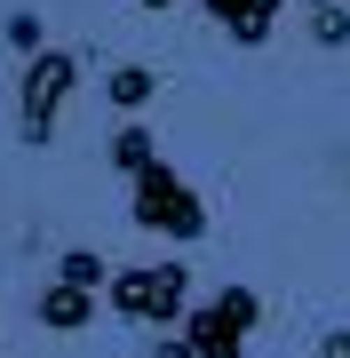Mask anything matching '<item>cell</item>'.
<instances>
[{
	"label": "cell",
	"instance_id": "6da1fadb",
	"mask_svg": "<svg viewBox=\"0 0 350 358\" xmlns=\"http://www.w3.org/2000/svg\"><path fill=\"white\" fill-rule=\"evenodd\" d=\"M104 303H112V319H128V327L175 334L183 319H191V263L159 255V263H136V271H112Z\"/></svg>",
	"mask_w": 350,
	"mask_h": 358
},
{
	"label": "cell",
	"instance_id": "7a4b0ae2",
	"mask_svg": "<svg viewBox=\"0 0 350 358\" xmlns=\"http://www.w3.org/2000/svg\"><path fill=\"white\" fill-rule=\"evenodd\" d=\"M128 215H136V231H152V239H175V247L207 239V199H199L168 159L143 167V176L128 183Z\"/></svg>",
	"mask_w": 350,
	"mask_h": 358
},
{
	"label": "cell",
	"instance_id": "3957f363",
	"mask_svg": "<svg viewBox=\"0 0 350 358\" xmlns=\"http://www.w3.org/2000/svg\"><path fill=\"white\" fill-rule=\"evenodd\" d=\"M72 88H80V56H72V48H48V56H32V64L16 72V136H24L32 152L56 143Z\"/></svg>",
	"mask_w": 350,
	"mask_h": 358
},
{
	"label": "cell",
	"instance_id": "277c9868",
	"mask_svg": "<svg viewBox=\"0 0 350 358\" xmlns=\"http://www.w3.org/2000/svg\"><path fill=\"white\" fill-rule=\"evenodd\" d=\"M263 319V294L255 287H215L207 303H191V319H183V343L199 358H247V334Z\"/></svg>",
	"mask_w": 350,
	"mask_h": 358
},
{
	"label": "cell",
	"instance_id": "5b68a950",
	"mask_svg": "<svg viewBox=\"0 0 350 358\" xmlns=\"http://www.w3.org/2000/svg\"><path fill=\"white\" fill-rule=\"evenodd\" d=\"M199 8H207L239 48H263V40L279 32V8H286V0H199Z\"/></svg>",
	"mask_w": 350,
	"mask_h": 358
},
{
	"label": "cell",
	"instance_id": "8992f818",
	"mask_svg": "<svg viewBox=\"0 0 350 358\" xmlns=\"http://www.w3.org/2000/svg\"><path fill=\"white\" fill-rule=\"evenodd\" d=\"M32 319L48 327V334H80V327H96V294L88 287H64V279H48L32 294Z\"/></svg>",
	"mask_w": 350,
	"mask_h": 358
},
{
	"label": "cell",
	"instance_id": "52a82bcc",
	"mask_svg": "<svg viewBox=\"0 0 350 358\" xmlns=\"http://www.w3.org/2000/svg\"><path fill=\"white\" fill-rule=\"evenodd\" d=\"M112 167H119V176H143V167H159V136L152 128H143V120H119V128H112Z\"/></svg>",
	"mask_w": 350,
	"mask_h": 358
},
{
	"label": "cell",
	"instance_id": "ba28073f",
	"mask_svg": "<svg viewBox=\"0 0 350 358\" xmlns=\"http://www.w3.org/2000/svg\"><path fill=\"white\" fill-rule=\"evenodd\" d=\"M104 96H112V112L136 120L143 103L159 96V72H152V64H112V72H104Z\"/></svg>",
	"mask_w": 350,
	"mask_h": 358
},
{
	"label": "cell",
	"instance_id": "9c48e42d",
	"mask_svg": "<svg viewBox=\"0 0 350 358\" xmlns=\"http://www.w3.org/2000/svg\"><path fill=\"white\" fill-rule=\"evenodd\" d=\"M56 279H64V287H88V294H104V287H112V263L96 255V247H64V255H56Z\"/></svg>",
	"mask_w": 350,
	"mask_h": 358
},
{
	"label": "cell",
	"instance_id": "30bf717a",
	"mask_svg": "<svg viewBox=\"0 0 350 358\" xmlns=\"http://www.w3.org/2000/svg\"><path fill=\"white\" fill-rule=\"evenodd\" d=\"M0 32H8V48L24 56V64H32V56H48V24H40L32 8H16V16H8V24H0Z\"/></svg>",
	"mask_w": 350,
	"mask_h": 358
},
{
	"label": "cell",
	"instance_id": "8fae6325",
	"mask_svg": "<svg viewBox=\"0 0 350 358\" xmlns=\"http://www.w3.org/2000/svg\"><path fill=\"white\" fill-rule=\"evenodd\" d=\"M311 40H319V48H350V8H319L311 16Z\"/></svg>",
	"mask_w": 350,
	"mask_h": 358
},
{
	"label": "cell",
	"instance_id": "7c38bea8",
	"mask_svg": "<svg viewBox=\"0 0 350 358\" xmlns=\"http://www.w3.org/2000/svg\"><path fill=\"white\" fill-rule=\"evenodd\" d=\"M143 358H199V350L183 343V327H175V334H152V350H143Z\"/></svg>",
	"mask_w": 350,
	"mask_h": 358
},
{
	"label": "cell",
	"instance_id": "4fadbf2b",
	"mask_svg": "<svg viewBox=\"0 0 350 358\" xmlns=\"http://www.w3.org/2000/svg\"><path fill=\"white\" fill-rule=\"evenodd\" d=\"M319 358H350V327H326L319 334Z\"/></svg>",
	"mask_w": 350,
	"mask_h": 358
},
{
	"label": "cell",
	"instance_id": "5bb4252c",
	"mask_svg": "<svg viewBox=\"0 0 350 358\" xmlns=\"http://www.w3.org/2000/svg\"><path fill=\"white\" fill-rule=\"evenodd\" d=\"M302 8H311V16H319V8H342V0H302Z\"/></svg>",
	"mask_w": 350,
	"mask_h": 358
},
{
	"label": "cell",
	"instance_id": "9a60e30c",
	"mask_svg": "<svg viewBox=\"0 0 350 358\" xmlns=\"http://www.w3.org/2000/svg\"><path fill=\"white\" fill-rule=\"evenodd\" d=\"M136 8H152V16H159V8H175V0H136Z\"/></svg>",
	"mask_w": 350,
	"mask_h": 358
}]
</instances>
